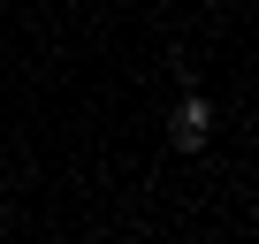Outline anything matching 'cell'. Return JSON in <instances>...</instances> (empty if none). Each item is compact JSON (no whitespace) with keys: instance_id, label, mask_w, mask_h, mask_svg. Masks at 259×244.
Returning a JSON list of instances; mask_svg holds the SVG:
<instances>
[{"instance_id":"1","label":"cell","mask_w":259,"mask_h":244,"mask_svg":"<svg viewBox=\"0 0 259 244\" xmlns=\"http://www.w3.org/2000/svg\"><path fill=\"white\" fill-rule=\"evenodd\" d=\"M168 138H176L183 153H198V145L213 138V99H198V92H191V99L176 107V122H168Z\"/></svg>"}]
</instances>
